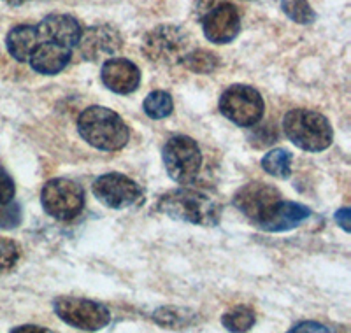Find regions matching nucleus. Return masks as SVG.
Here are the masks:
<instances>
[{"instance_id": "f257e3e1", "label": "nucleus", "mask_w": 351, "mask_h": 333, "mask_svg": "<svg viewBox=\"0 0 351 333\" xmlns=\"http://www.w3.org/2000/svg\"><path fill=\"white\" fill-rule=\"evenodd\" d=\"M158 210L176 221L199 226H216L223 212L215 199L188 188L171 190L162 195L158 200Z\"/></svg>"}, {"instance_id": "f03ea898", "label": "nucleus", "mask_w": 351, "mask_h": 333, "mask_svg": "<svg viewBox=\"0 0 351 333\" xmlns=\"http://www.w3.org/2000/svg\"><path fill=\"white\" fill-rule=\"evenodd\" d=\"M77 132L84 143L100 151L123 149L130 139V132L121 116L102 106H92L81 112Z\"/></svg>"}, {"instance_id": "7ed1b4c3", "label": "nucleus", "mask_w": 351, "mask_h": 333, "mask_svg": "<svg viewBox=\"0 0 351 333\" xmlns=\"http://www.w3.org/2000/svg\"><path fill=\"white\" fill-rule=\"evenodd\" d=\"M283 130L288 139L309 153H319L330 147L334 139L332 125L324 114L311 109H293L283 119Z\"/></svg>"}, {"instance_id": "20e7f679", "label": "nucleus", "mask_w": 351, "mask_h": 333, "mask_svg": "<svg viewBox=\"0 0 351 333\" xmlns=\"http://www.w3.org/2000/svg\"><path fill=\"white\" fill-rule=\"evenodd\" d=\"M190 51V37L183 28L162 25L149 30L143 40V53L153 64L176 65Z\"/></svg>"}, {"instance_id": "39448f33", "label": "nucleus", "mask_w": 351, "mask_h": 333, "mask_svg": "<svg viewBox=\"0 0 351 333\" xmlns=\"http://www.w3.org/2000/svg\"><path fill=\"white\" fill-rule=\"evenodd\" d=\"M162 158L169 177L180 184L192 183L202 166L199 144L188 135H172L162 149Z\"/></svg>"}, {"instance_id": "423d86ee", "label": "nucleus", "mask_w": 351, "mask_h": 333, "mask_svg": "<svg viewBox=\"0 0 351 333\" xmlns=\"http://www.w3.org/2000/svg\"><path fill=\"white\" fill-rule=\"evenodd\" d=\"M40 204L51 218L58 221H71L83 210L84 190L72 179H51L43 186Z\"/></svg>"}, {"instance_id": "0eeeda50", "label": "nucleus", "mask_w": 351, "mask_h": 333, "mask_svg": "<svg viewBox=\"0 0 351 333\" xmlns=\"http://www.w3.org/2000/svg\"><path fill=\"white\" fill-rule=\"evenodd\" d=\"M219 111L239 127H255L262 119L265 103L255 88L246 84L228 86L219 97Z\"/></svg>"}, {"instance_id": "6e6552de", "label": "nucleus", "mask_w": 351, "mask_h": 333, "mask_svg": "<svg viewBox=\"0 0 351 333\" xmlns=\"http://www.w3.org/2000/svg\"><path fill=\"white\" fill-rule=\"evenodd\" d=\"M53 309L62 321L86 332L104 328L111 321V312L108 307L86 298L58 297L53 301Z\"/></svg>"}, {"instance_id": "1a4fd4ad", "label": "nucleus", "mask_w": 351, "mask_h": 333, "mask_svg": "<svg viewBox=\"0 0 351 333\" xmlns=\"http://www.w3.org/2000/svg\"><path fill=\"white\" fill-rule=\"evenodd\" d=\"M281 199L283 197L278 188L265 183H250L234 195V206L260 228Z\"/></svg>"}, {"instance_id": "9d476101", "label": "nucleus", "mask_w": 351, "mask_h": 333, "mask_svg": "<svg viewBox=\"0 0 351 333\" xmlns=\"http://www.w3.org/2000/svg\"><path fill=\"white\" fill-rule=\"evenodd\" d=\"M199 20L204 36L213 44L232 42L241 32L239 11L228 0H216Z\"/></svg>"}, {"instance_id": "9b49d317", "label": "nucleus", "mask_w": 351, "mask_h": 333, "mask_svg": "<svg viewBox=\"0 0 351 333\" xmlns=\"http://www.w3.org/2000/svg\"><path fill=\"white\" fill-rule=\"evenodd\" d=\"M93 195L109 209H128L143 202L139 184L118 172L100 175L93 183Z\"/></svg>"}, {"instance_id": "f8f14e48", "label": "nucleus", "mask_w": 351, "mask_h": 333, "mask_svg": "<svg viewBox=\"0 0 351 333\" xmlns=\"http://www.w3.org/2000/svg\"><path fill=\"white\" fill-rule=\"evenodd\" d=\"M77 46L84 60L97 62L102 58H112V55H116L123 46V39L112 27L99 25V27L86 28L84 34H81Z\"/></svg>"}, {"instance_id": "ddd939ff", "label": "nucleus", "mask_w": 351, "mask_h": 333, "mask_svg": "<svg viewBox=\"0 0 351 333\" xmlns=\"http://www.w3.org/2000/svg\"><path fill=\"white\" fill-rule=\"evenodd\" d=\"M102 83L108 90L118 95H130L139 88L141 71L127 58H109L100 71Z\"/></svg>"}, {"instance_id": "4468645a", "label": "nucleus", "mask_w": 351, "mask_h": 333, "mask_svg": "<svg viewBox=\"0 0 351 333\" xmlns=\"http://www.w3.org/2000/svg\"><path fill=\"white\" fill-rule=\"evenodd\" d=\"M37 34H39V40H48V42L72 48L80 42L83 28L77 23L76 18L69 14H51L37 25Z\"/></svg>"}, {"instance_id": "2eb2a0df", "label": "nucleus", "mask_w": 351, "mask_h": 333, "mask_svg": "<svg viewBox=\"0 0 351 333\" xmlns=\"http://www.w3.org/2000/svg\"><path fill=\"white\" fill-rule=\"evenodd\" d=\"M72 58L71 48L56 42L40 40L37 48L34 49L32 56L28 58L30 67L36 72L44 75H55L64 71Z\"/></svg>"}, {"instance_id": "dca6fc26", "label": "nucleus", "mask_w": 351, "mask_h": 333, "mask_svg": "<svg viewBox=\"0 0 351 333\" xmlns=\"http://www.w3.org/2000/svg\"><path fill=\"white\" fill-rule=\"evenodd\" d=\"M311 216V209L302 204L288 202V200L281 199L280 202L276 204L269 218L263 221L260 226V230L265 232H287L299 226L300 223L306 221Z\"/></svg>"}, {"instance_id": "f3484780", "label": "nucleus", "mask_w": 351, "mask_h": 333, "mask_svg": "<svg viewBox=\"0 0 351 333\" xmlns=\"http://www.w3.org/2000/svg\"><path fill=\"white\" fill-rule=\"evenodd\" d=\"M39 42L37 27H32V25L14 27L5 37V46H8L9 55L16 62H28V58L32 56L34 49L37 48Z\"/></svg>"}, {"instance_id": "a211bd4d", "label": "nucleus", "mask_w": 351, "mask_h": 333, "mask_svg": "<svg viewBox=\"0 0 351 333\" xmlns=\"http://www.w3.org/2000/svg\"><path fill=\"white\" fill-rule=\"evenodd\" d=\"M291 163H293V156H291L290 151L283 149V147H276V149L269 151L267 155L262 158L263 171L278 179L290 177Z\"/></svg>"}, {"instance_id": "6ab92c4d", "label": "nucleus", "mask_w": 351, "mask_h": 333, "mask_svg": "<svg viewBox=\"0 0 351 333\" xmlns=\"http://www.w3.org/2000/svg\"><path fill=\"white\" fill-rule=\"evenodd\" d=\"M181 64L195 74H213L219 67V58L206 49H192L183 56Z\"/></svg>"}, {"instance_id": "aec40b11", "label": "nucleus", "mask_w": 351, "mask_h": 333, "mask_svg": "<svg viewBox=\"0 0 351 333\" xmlns=\"http://www.w3.org/2000/svg\"><path fill=\"white\" fill-rule=\"evenodd\" d=\"M143 108L144 112L152 119H164L172 112L174 102H172V97L167 92L156 90V92H152L144 99Z\"/></svg>"}, {"instance_id": "412c9836", "label": "nucleus", "mask_w": 351, "mask_h": 333, "mask_svg": "<svg viewBox=\"0 0 351 333\" xmlns=\"http://www.w3.org/2000/svg\"><path fill=\"white\" fill-rule=\"evenodd\" d=\"M221 323L228 332H247L255 325V310L246 306L236 307L223 314Z\"/></svg>"}, {"instance_id": "4be33fe9", "label": "nucleus", "mask_w": 351, "mask_h": 333, "mask_svg": "<svg viewBox=\"0 0 351 333\" xmlns=\"http://www.w3.org/2000/svg\"><path fill=\"white\" fill-rule=\"evenodd\" d=\"M153 319L162 328H184L192 323L193 316L188 310L176 309V307H162L153 314Z\"/></svg>"}, {"instance_id": "5701e85b", "label": "nucleus", "mask_w": 351, "mask_h": 333, "mask_svg": "<svg viewBox=\"0 0 351 333\" xmlns=\"http://www.w3.org/2000/svg\"><path fill=\"white\" fill-rule=\"evenodd\" d=\"M281 9L295 23L309 25L316 20V12L307 0H281Z\"/></svg>"}, {"instance_id": "b1692460", "label": "nucleus", "mask_w": 351, "mask_h": 333, "mask_svg": "<svg viewBox=\"0 0 351 333\" xmlns=\"http://www.w3.org/2000/svg\"><path fill=\"white\" fill-rule=\"evenodd\" d=\"M21 249L11 238H0V274L11 272L20 262Z\"/></svg>"}, {"instance_id": "393cba45", "label": "nucleus", "mask_w": 351, "mask_h": 333, "mask_svg": "<svg viewBox=\"0 0 351 333\" xmlns=\"http://www.w3.org/2000/svg\"><path fill=\"white\" fill-rule=\"evenodd\" d=\"M14 193H16L14 181L4 169H0V206L11 204V200L14 199Z\"/></svg>"}, {"instance_id": "a878e982", "label": "nucleus", "mask_w": 351, "mask_h": 333, "mask_svg": "<svg viewBox=\"0 0 351 333\" xmlns=\"http://www.w3.org/2000/svg\"><path fill=\"white\" fill-rule=\"evenodd\" d=\"M20 223V207L9 206L0 212V226L2 228H14Z\"/></svg>"}, {"instance_id": "bb28decb", "label": "nucleus", "mask_w": 351, "mask_h": 333, "mask_svg": "<svg viewBox=\"0 0 351 333\" xmlns=\"http://www.w3.org/2000/svg\"><path fill=\"white\" fill-rule=\"evenodd\" d=\"M351 212L348 207H343V209H339L337 212H335V221L339 223V226L343 228L344 232H350L351 230V219H350Z\"/></svg>"}, {"instance_id": "cd10ccee", "label": "nucleus", "mask_w": 351, "mask_h": 333, "mask_svg": "<svg viewBox=\"0 0 351 333\" xmlns=\"http://www.w3.org/2000/svg\"><path fill=\"white\" fill-rule=\"evenodd\" d=\"M291 332H328V328L319 323H300V325L293 326Z\"/></svg>"}, {"instance_id": "c85d7f7f", "label": "nucleus", "mask_w": 351, "mask_h": 333, "mask_svg": "<svg viewBox=\"0 0 351 333\" xmlns=\"http://www.w3.org/2000/svg\"><path fill=\"white\" fill-rule=\"evenodd\" d=\"M12 333L14 332H49L48 328H43V326H34V325H23L18 326V328H12Z\"/></svg>"}, {"instance_id": "c756f323", "label": "nucleus", "mask_w": 351, "mask_h": 333, "mask_svg": "<svg viewBox=\"0 0 351 333\" xmlns=\"http://www.w3.org/2000/svg\"><path fill=\"white\" fill-rule=\"evenodd\" d=\"M4 2H8V4H11V5H21V4H25L27 0H4Z\"/></svg>"}]
</instances>
